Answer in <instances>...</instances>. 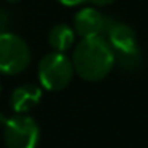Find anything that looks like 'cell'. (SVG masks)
<instances>
[{
  "instance_id": "1",
  "label": "cell",
  "mask_w": 148,
  "mask_h": 148,
  "mask_svg": "<svg viewBox=\"0 0 148 148\" xmlns=\"http://www.w3.org/2000/svg\"><path fill=\"white\" fill-rule=\"evenodd\" d=\"M73 72L86 81H99L115 65V53L110 43L100 35L83 38L72 56Z\"/></svg>"
},
{
  "instance_id": "2",
  "label": "cell",
  "mask_w": 148,
  "mask_h": 148,
  "mask_svg": "<svg viewBox=\"0 0 148 148\" xmlns=\"http://www.w3.org/2000/svg\"><path fill=\"white\" fill-rule=\"evenodd\" d=\"M73 77L72 61L64 53L53 51L43 56L38 64V81L48 91H61Z\"/></svg>"
},
{
  "instance_id": "3",
  "label": "cell",
  "mask_w": 148,
  "mask_h": 148,
  "mask_svg": "<svg viewBox=\"0 0 148 148\" xmlns=\"http://www.w3.org/2000/svg\"><path fill=\"white\" fill-rule=\"evenodd\" d=\"M30 62L27 43L11 32L0 34V73L16 75L26 70Z\"/></svg>"
},
{
  "instance_id": "4",
  "label": "cell",
  "mask_w": 148,
  "mask_h": 148,
  "mask_svg": "<svg viewBox=\"0 0 148 148\" xmlns=\"http://www.w3.org/2000/svg\"><path fill=\"white\" fill-rule=\"evenodd\" d=\"M40 129L35 119L26 115H16L5 119L3 140L7 148H37Z\"/></svg>"
},
{
  "instance_id": "5",
  "label": "cell",
  "mask_w": 148,
  "mask_h": 148,
  "mask_svg": "<svg viewBox=\"0 0 148 148\" xmlns=\"http://www.w3.org/2000/svg\"><path fill=\"white\" fill-rule=\"evenodd\" d=\"M107 18L102 16L96 8H83L73 18V30L81 38L97 37L105 32Z\"/></svg>"
},
{
  "instance_id": "6",
  "label": "cell",
  "mask_w": 148,
  "mask_h": 148,
  "mask_svg": "<svg viewBox=\"0 0 148 148\" xmlns=\"http://www.w3.org/2000/svg\"><path fill=\"white\" fill-rule=\"evenodd\" d=\"M105 32L108 35L107 42L110 43L113 53H129L138 49L137 46V40H135V32L131 29L129 26L123 23H115V21L107 19V26H105Z\"/></svg>"
},
{
  "instance_id": "7",
  "label": "cell",
  "mask_w": 148,
  "mask_h": 148,
  "mask_svg": "<svg viewBox=\"0 0 148 148\" xmlns=\"http://www.w3.org/2000/svg\"><path fill=\"white\" fill-rule=\"evenodd\" d=\"M42 99V88L37 84H23V86L16 88L11 92L10 103L13 112L16 113H26L32 110Z\"/></svg>"
},
{
  "instance_id": "8",
  "label": "cell",
  "mask_w": 148,
  "mask_h": 148,
  "mask_svg": "<svg viewBox=\"0 0 148 148\" xmlns=\"http://www.w3.org/2000/svg\"><path fill=\"white\" fill-rule=\"evenodd\" d=\"M48 42L54 51L64 53L73 45L75 42V30L67 24H56L48 34Z\"/></svg>"
},
{
  "instance_id": "9",
  "label": "cell",
  "mask_w": 148,
  "mask_h": 148,
  "mask_svg": "<svg viewBox=\"0 0 148 148\" xmlns=\"http://www.w3.org/2000/svg\"><path fill=\"white\" fill-rule=\"evenodd\" d=\"M118 61V64L121 65L124 70H137L140 67V53L138 49H134V51H129V53H116L115 54V62Z\"/></svg>"
},
{
  "instance_id": "10",
  "label": "cell",
  "mask_w": 148,
  "mask_h": 148,
  "mask_svg": "<svg viewBox=\"0 0 148 148\" xmlns=\"http://www.w3.org/2000/svg\"><path fill=\"white\" fill-rule=\"evenodd\" d=\"M59 3L65 5V7H77V5L83 3L84 0H58Z\"/></svg>"
},
{
  "instance_id": "11",
  "label": "cell",
  "mask_w": 148,
  "mask_h": 148,
  "mask_svg": "<svg viewBox=\"0 0 148 148\" xmlns=\"http://www.w3.org/2000/svg\"><path fill=\"white\" fill-rule=\"evenodd\" d=\"M88 2H91V3L96 5V7H105V5L112 3L113 0H88Z\"/></svg>"
},
{
  "instance_id": "12",
  "label": "cell",
  "mask_w": 148,
  "mask_h": 148,
  "mask_svg": "<svg viewBox=\"0 0 148 148\" xmlns=\"http://www.w3.org/2000/svg\"><path fill=\"white\" fill-rule=\"evenodd\" d=\"M7 23H8L7 16L3 14V11H0V34L5 32V26H7Z\"/></svg>"
},
{
  "instance_id": "13",
  "label": "cell",
  "mask_w": 148,
  "mask_h": 148,
  "mask_svg": "<svg viewBox=\"0 0 148 148\" xmlns=\"http://www.w3.org/2000/svg\"><path fill=\"white\" fill-rule=\"evenodd\" d=\"M8 3H16V2H19V0H7Z\"/></svg>"
},
{
  "instance_id": "14",
  "label": "cell",
  "mask_w": 148,
  "mask_h": 148,
  "mask_svg": "<svg viewBox=\"0 0 148 148\" xmlns=\"http://www.w3.org/2000/svg\"><path fill=\"white\" fill-rule=\"evenodd\" d=\"M0 89H2V84H0Z\"/></svg>"
}]
</instances>
